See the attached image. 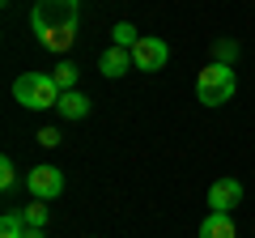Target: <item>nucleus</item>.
<instances>
[{
	"mask_svg": "<svg viewBox=\"0 0 255 238\" xmlns=\"http://www.w3.org/2000/svg\"><path fill=\"white\" fill-rule=\"evenodd\" d=\"M77 21H81V0H34L30 9V30L55 55L77 43Z\"/></svg>",
	"mask_w": 255,
	"mask_h": 238,
	"instance_id": "nucleus-1",
	"label": "nucleus"
},
{
	"mask_svg": "<svg viewBox=\"0 0 255 238\" xmlns=\"http://www.w3.org/2000/svg\"><path fill=\"white\" fill-rule=\"evenodd\" d=\"M238 94V77L230 64H221V60H213V64H204L200 73H196V98L204 102V107H221V102H230Z\"/></svg>",
	"mask_w": 255,
	"mask_h": 238,
	"instance_id": "nucleus-2",
	"label": "nucleus"
},
{
	"mask_svg": "<svg viewBox=\"0 0 255 238\" xmlns=\"http://www.w3.org/2000/svg\"><path fill=\"white\" fill-rule=\"evenodd\" d=\"M60 85L51 81V73H21L13 81V98L21 102L26 111H47V107H60Z\"/></svg>",
	"mask_w": 255,
	"mask_h": 238,
	"instance_id": "nucleus-3",
	"label": "nucleus"
},
{
	"mask_svg": "<svg viewBox=\"0 0 255 238\" xmlns=\"http://www.w3.org/2000/svg\"><path fill=\"white\" fill-rule=\"evenodd\" d=\"M166 60H170V47L153 34H140V43L132 47V64L140 73H157V68H166Z\"/></svg>",
	"mask_w": 255,
	"mask_h": 238,
	"instance_id": "nucleus-4",
	"label": "nucleus"
},
{
	"mask_svg": "<svg viewBox=\"0 0 255 238\" xmlns=\"http://www.w3.org/2000/svg\"><path fill=\"white\" fill-rule=\"evenodd\" d=\"M26 192L34 200H55L64 192V174L55 166H34V170H26Z\"/></svg>",
	"mask_w": 255,
	"mask_h": 238,
	"instance_id": "nucleus-5",
	"label": "nucleus"
},
{
	"mask_svg": "<svg viewBox=\"0 0 255 238\" xmlns=\"http://www.w3.org/2000/svg\"><path fill=\"white\" fill-rule=\"evenodd\" d=\"M238 204H243V183L238 179H217L209 187V209L213 213H234Z\"/></svg>",
	"mask_w": 255,
	"mask_h": 238,
	"instance_id": "nucleus-6",
	"label": "nucleus"
},
{
	"mask_svg": "<svg viewBox=\"0 0 255 238\" xmlns=\"http://www.w3.org/2000/svg\"><path fill=\"white\" fill-rule=\"evenodd\" d=\"M128 68H136V64H132V51H128V47H107V51L98 55V73H102V77H111V81H115V77H124Z\"/></svg>",
	"mask_w": 255,
	"mask_h": 238,
	"instance_id": "nucleus-7",
	"label": "nucleus"
},
{
	"mask_svg": "<svg viewBox=\"0 0 255 238\" xmlns=\"http://www.w3.org/2000/svg\"><path fill=\"white\" fill-rule=\"evenodd\" d=\"M200 238H238L234 234V221H230V213H204L200 221Z\"/></svg>",
	"mask_w": 255,
	"mask_h": 238,
	"instance_id": "nucleus-8",
	"label": "nucleus"
},
{
	"mask_svg": "<svg viewBox=\"0 0 255 238\" xmlns=\"http://www.w3.org/2000/svg\"><path fill=\"white\" fill-rule=\"evenodd\" d=\"M60 115L73 119V123H77V119H85V115H90V98H85L81 90H64L60 94Z\"/></svg>",
	"mask_w": 255,
	"mask_h": 238,
	"instance_id": "nucleus-9",
	"label": "nucleus"
},
{
	"mask_svg": "<svg viewBox=\"0 0 255 238\" xmlns=\"http://www.w3.org/2000/svg\"><path fill=\"white\" fill-rule=\"evenodd\" d=\"M77 77H81V68H77L73 60H60V68H51V81L60 85V90H77Z\"/></svg>",
	"mask_w": 255,
	"mask_h": 238,
	"instance_id": "nucleus-10",
	"label": "nucleus"
},
{
	"mask_svg": "<svg viewBox=\"0 0 255 238\" xmlns=\"http://www.w3.org/2000/svg\"><path fill=\"white\" fill-rule=\"evenodd\" d=\"M21 234H26V217H21V209H9L0 217V238H21Z\"/></svg>",
	"mask_w": 255,
	"mask_h": 238,
	"instance_id": "nucleus-11",
	"label": "nucleus"
},
{
	"mask_svg": "<svg viewBox=\"0 0 255 238\" xmlns=\"http://www.w3.org/2000/svg\"><path fill=\"white\" fill-rule=\"evenodd\" d=\"M111 38H115V47H128V51L140 43V34H136V26H132V21H119V26L111 30Z\"/></svg>",
	"mask_w": 255,
	"mask_h": 238,
	"instance_id": "nucleus-12",
	"label": "nucleus"
},
{
	"mask_svg": "<svg viewBox=\"0 0 255 238\" xmlns=\"http://www.w3.org/2000/svg\"><path fill=\"white\" fill-rule=\"evenodd\" d=\"M21 217H26V226L43 230V226H47V217H51V213H47V200H34V204H26V209H21Z\"/></svg>",
	"mask_w": 255,
	"mask_h": 238,
	"instance_id": "nucleus-13",
	"label": "nucleus"
},
{
	"mask_svg": "<svg viewBox=\"0 0 255 238\" xmlns=\"http://www.w3.org/2000/svg\"><path fill=\"white\" fill-rule=\"evenodd\" d=\"M13 183H17V170H13V157H0V187H4V192H13Z\"/></svg>",
	"mask_w": 255,
	"mask_h": 238,
	"instance_id": "nucleus-14",
	"label": "nucleus"
},
{
	"mask_svg": "<svg viewBox=\"0 0 255 238\" xmlns=\"http://www.w3.org/2000/svg\"><path fill=\"white\" fill-rule=\"evenodd\" d=\"M213 51H217V60H221V64H234V55H238V47H234V43H226V38H221V43L213 47Z\"/></svg>",
	"mask_w": 255,
	"mask_h": 238,
	"instance_id": "nucleus-15",
	"label": "nucleus"
},
{
	"mask_svg": "<svg viewBox=\"0 0 255 238\" xmlns=\"http://www.w3.org/2000/svg\"><path fill=\"white\" fill-rule=\"evenodd\" d=\"M38 145H43V149H55V145H60V128H43V132H38Z\"/></svg>",
	"mask_w": 255,
	"mask_h": 238,
	"instance_id": "nucleus-16",
	"label": "nucleus"
},
{
	"mask_svg": "<svg viewBox=\"0 0 255 238\" xmlns=\"http://www.w3.org/2000/svg\"><path fill=\"white\" fill-rule=\"evenodd\" d=\"M21 238H43V230H34V226H26V234Z\"/></svg>",
	"mask_w": 255,
	"mask_h": 238,
	"instance_id": "nucleus-17",
	"label": "nucleus"
}]
</instances>
